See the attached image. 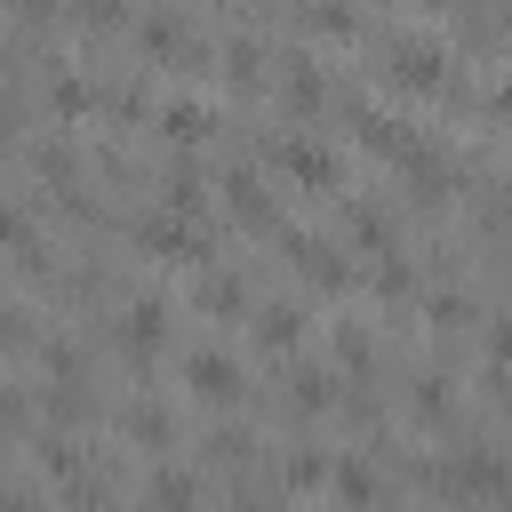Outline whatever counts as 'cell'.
<instances>
[{
  "mask_svg": "<svg viewBox=\"0 0 512 512\" xmlns=\"http://www.w3.org/2000/svg\"><path fill=\"white\" fill-rule=\"evenodd\" d=\"M416 8H448V0H416Z\"/></svg>",
  "mask_w": 512,
  "mask_h": 512,
  "instance_id": "cell-32",
  "label": "cell"
},
{
  "mask_svg": "<svg viewBox=\"0 0 512 512\" xmlns=\"http://www.w3.org/2000/svg\"><path fill=\"white\" fill-rule=\"evenodd\" d=\"M296 16H304V32H328V40H352V32H360V16H352L344 0H304Z\"/></svg>",
  "mask_w": 512,
  "mask_h": 512,
  "instance_id": "cell-14",
  "label": "cell"
},
{
  "mask_svg": "<svg viewBox=\"0 0 512 512\" xmlns=\"http://www.w3.org/2000/svg\"><path fill=\"white\" fill-rule=\"evenodd\" d=\"M184 384H192L200 400H240V368H232L224 352H192V360H184Z\"/></svg>",
  "mask_w": 512,
  "mask_h": 512,
  "instance_id": "cell-5",
  "label": "cell"
},
{
  "mask_svg": "<svg viewBox=\"0 0 512 512\" xmlns=\"http://www.w3.org/2000/svg\"><path fill=\"white\" fill-rule=\"evenodd\" d=\"M128 432H136L144 448H168V440H176V424H168V408H152V400H144V408H128Z\"/></svg>",
  "mask_w": 512,
  "mask_h": 512,
  "instance_id": "cell-19",
  "label": "cell"
},
{
  "mask_svg": "<svg viewBox=\"0 0 512 512\" xmlns=\"http://www.w3.org/2000/svg\"><path fill=\"white\" fill-rule=\"evenodd\" d=\"M192 304H200L208 320H232V312L248 304V288H240L232 272H200V280H192Z\"/></svg>",
  "mask_w": 512,
  "mask_h": 512,
  "instance_id": "cell-10",
  "label": "cell"
},
{
  "mask_svg": "<svg viewBox=\"0 0 512 512\" xmlns=\"http://www.w3.org/2000/svg\"><path fill=\"white\" fill-rule=\"evenodd\" d=\"M280 88H288V112H320V96H328V80H320L304 56H288V80H280Z\"/></svg>",
  "mask_w": 512,
  "mask_h": 512,
  "instance_id": "cell-15",
  "label": "cell"
},
{
  "mask_svg": "<svg viewBox=\"0 0 512 512\" xmlns=\"http://www.w3.org/2000/svg\"><path fill=\"white\" fill-rule=\"evenodd\" d=\"M488 352H496V360H512V320H496V328H488Z\"/></svg>",
  "mask_w": 512,
  "mask_h": 512,
  "instance_id": "cell-28",
  "label": "cell"
},
{
  "mask_svg": "<svg viewBox=\"0 0 512 512\" xmlns=\"http://www.w3.org/2000/svg\"><path fill=\"white\" fill-rule=\"evenodd\" d=\"M336 496H344V504H376V480H368V464H352V456H344V464H336Z\"/></svg>",
  "mask_w": 512,
  "mask_h": 512,
  "instance_id": "cell-21",
  "label": "cell"
},
{
  "mask_svg": "<svg viewBox=\"0 0 512 512\" xmlns=\"http://www.w3.org/2000/svg\"><path fill=\"white\" fill-rule=\"evenodd\" d=\"M288 264H296L312 288H344V280H352V264H344L336 248H320V240H288Z\"/></svg>",
  "mask_w": 512,
  "mask_h": 512,
  "instance_id": "cell-6",
  "label": "cell"
},
{
  "mask_svg": "<svg viewBox=\"0 0 512 512\" xmlns=\"http://www.w3.org/2000/svg\"><path fill=\"white\" fill-rule=\"evenodd\" d=\"M224 200H232V216H240V224H256V232H272V200H264V184H256V168H232V176H224Z\"/></svg>",
  "mask_w": 512,
  "mask_h": 512,
  "instance_id": "cell-8",
  "label": "cell"
},
{
  "mask_svg": "<svg viewBox=\"0 0 512 512\" xmlns=\"http://www.w3.org/2000/svg\"><path fill=\"white\" fill-rule=\"evenodd\" d=\"M384 56H392V64H384V80H392V88H416V96L448 88V48H432V40H392Z\"/></svg>",
  "mask_w": 512,
  "mask_h": 512,
  "instance_id": "cell-1",
  "label": "cell"
},
{
  "mask_svg": "<svg viewBox=\"0 0 512 512\" xmlns=\"http://www.w3.org/2000/svg\"><path fill=\"white\" fill-rule=\"evenodd\" d=\"M336 360L344 368H368V328H336Z\"/></svg>",
  "mask_w": 512,
  "mask_h": 512,
  "instance_id": "cell-26",
  "label": "cell"
},
{
  "mask_svg": "<svg viewBox=\"0 0 512 512\" xmlns=\"http://www.w3.org/2000/svg\"><path fill=\"white\" fill-rule=\"evenodd\" d=\"M136 248L160 256V264H200V256H208V240H200L176 208H168V216H144V224H136Z\"/></svg>",
  "mask_w": 512,
  "mask_h": 512,
  "instance_id": "cell-2",
  "label": "cell"
},
{
  "mask_svg": "<svg viewBox=\"0 0 512 512\" xmlns=\"http://www.w3.org/2000/svg\"><path fill=\"white\" fill-rule=\"evenodd\" d=\"M344 224H352V240H368V248H392V216H384V208L352 200V208H344Z\"/></svg>",
  "mask_w": 512,
  "mask_h": 512,
  "instance_id": "cell-16",
  "label": "cell"
},
{
  "mask_svg": "<svg viewBox=\"0 0 512 512\" xmlns=\"http://www.w3.org/2000/svg\"><path fill=\"white\" fill-rule=\"evenodd\" d=\"M368 288H376V296H408L416 280H408V264H376V272H368Z\"/></svg>",
  "mask_w": 512,
  "mask_h": 512,
  "instance_id": "cell-25",
  "label": "cell"
},
{
  "mask_svg": "<svg viewBox=\"0 0 512 512\" xmlns=\"http://www.w3.org/2000/svg\"><path fill=\"white\" fill-rule=\"evenodd\" d=\"M120 24H128L120 0H80V32H120Z\"/></svg>",
  "mask_w": 512,
  "mask_h": 512,
  "instance_id": "cell-23",
  "label": "cell"
},
{
  "mask_svg": "<svg viewBox=\"0 0 512 512\" xmlns=\"http://www.w3.org/2000/svg\"><path fill=\"white\" fill-rule=\"evenodd\" d=\"M280 168H288L304 192H336V152H328V144H304V136H288V144H280Z\"/></svg>",
  "mask_w": 512,
  "mask_h": 512,
  "instance_id": "cell-4",
  "label": "cell"
},
{
  "mask_svg": "<svg viewBox=\"0 0 512 512\" xmlns=\"http://www.w3.org/2000/svg\"><path fill=\"white\" fill-rule=\"evenodd\" d=\"M144 504H152V512H192V504H200V488H192V472L160 464V472L144 480Z\"/></svg>",
  "mask_w": 512,
  "mask_h": 512,
  "instance_id": "cell-12",
  "label": "cell"
},
{
  "mask_svg": "<svg viewBox=\"0 0 512 512\" xmlns=\"http://www.w3.org/2000/svg\"><path fill=\"white\" fill-rule=\"evenodd\" d=\"M48 112H56V120H80V112H96V88H88V80H56V88H48Z\"/></svg>",
  "mask_w": 512,
  "mask_h": 512,
  "instance_id": "cell-18",
  "label": "cell"
},
{
  "mask_svg": "<svg viewBox=\"0 0 512 512\" xmlns=\"http://www.w3.org/2000/svg\"><path fill=\"white\" fill-rule=\"evenodd\" d=\"M160 136H168V144H208L216 120H208V104H168V112H160Z\"/></svg>",
  "mask_w": 512,
  "mask_h": 512,
  "instance_id": "cell-13",
  "label": "cell"
},
{
  "mask_svg": "<svg viewBox=\"0 0 512 512\" xmlns=\"http://www.w3.org/2000/svg\"><path fill=\"white\" fill-rule=\"evenodd\" d=\"M224 72H232L240 88H256V72H264V48H256V40H232V48H224Z\"/></svg>",
  "mask_w": 512,
  "mask_h": 512,
  "instance_id": "cell-20",
  "label": "cell"
},
{
  "mask_svg": "<svg viewBox=\"0 0 512 512\" xmlns=\"http://www.w3.org/2000/svg\"><path fill=\"white\" fill-rule=\"evenodd\" d=\"M280 480H288V488H296V496H312V488H320V480H336V464H328V456H312V448H304V456H288V464H280Z\"/></svg>",
  "mask_w": 512,
  "mask_h": 512,
  "instance_id": "cell-17",
  "label": "cell"
},
{
  "mask_svg": "<svg viewBox=\"0 0 512 512\" xmlns=\"http://www.w3.org/2000/svg\"><path fill=\"white\" fill-rule=\"evenodd\" d=\"M360 144L384 152V160H408L424 136H408V120H384V112H360Z\"/></svg>",
  "mask_w": 512,
  "mask_h": 512,
  "instance_id": "cell-9",
  "label": "cell"
},
{
  "mask_svg": "<svg viewBox=\"0 0 512 512\" xmlns=\"http://www.w3.org/2000/svg\"><path fill=\"white\" fill-rule=\"evenodd\" d=\"M488 112H496V120L512 128V88H496V96H488Z\"/></svg>",
  "mask_w": 512,
  "mask_h": 512,
  "instance_id": "cell-29",
  "label": "cell"
},
{
  "mask_svg": "<svg viewBox=\"0 0 512 512\" xmlns=\"http://www.w3.org/2000/svg\"><path fill=\"white\" fill-rule=\"evenodd\" d=\"M8 512H40V504H32V488H16V496H8Z\"/></svg>",
  "mask_w": 512,
  "mask_h": 512,
  "instance_id": "cell-31",
  "label": "cell"
},
{
  "mask_svg": "<svg viewBox=\"0 0 512 512\" xmlns=\"http://www.w3.org/2000/svg\"><path fill=\"white\" fill-rule=\"evenodd\" d=\"M464 320H472V296H456V288L432 296V328H464Z\"/></svg>",
  "mask_w": 512,
  "mask_h": 512,
  "instance_id": "cell-24",
  "label": "cell"
},
{
  "mask_svg": "<svg viewBox=\"0 0 512 512\" xmlns=\"http://www.w3.org/2000/svg\"><path fill=\"white\" fill-rule=\"evenodd\" d=\"M288 400H296V408H328V376H320V368H296V376H288Z\"/></svg>",
  "mask_w": 512,
  "mask_h": 512,
  "instance_id": "cell-22",
  "label": "cell"
},
{
  "mask_svg": "<svg viewBox=\"0 0 512 512\" xmlns=\"http://www.w3.org/2000/svg\"><path fill=\"white\" fill-rule=\"evenodd\" d=\"M16 16H24V24H40V16H48V0H16Z\"/></svg>",
  "mask_w": 512,
  "mask_h": 512,
  "instance_id": "cell-30",
  "label": "cell"
},
{
  "mask_svg": "<svg viewBox=\"0 0 512 512\" xmlns=\"http://www.w3.org/2000/svg\"><path fill=\"white\" fill-rule=\"evenodd\" d=\"M248 328H256V344H264V352H296V336H304V312H296V304H264Z\"/></svg>",
  "mask_w": 512,
  "mask_h": 512,
  "instance_id": "cell-11",
  "label": "cell"
},
{
  "mask_svg": "<svg viewBox=\"0 0 512 512\" xmlns=\"http://www.w3.org/2000/svg\"><path fill=\"white\" fill-rule=\"evenodd\" d=\"M416 416L440 424V416H448V392H440V384H416Z\"/></svg>",
  "mask_w": 512,
  "mask_h": 512,
  "instance_id": "cell-27",
  "label": "cell"
},
{
  "mask_svg": "<svg viewBox=\"0 0 512 512\" xmlns=\"http://www.w3.org/2000/svg\"><path fill=\"white\" fill-rule=\"evenodd\" d=\"M136 40H144V56H160V64H200V40L168 16V8H152V16H136Z\"/></svg>",
  "mask_w": 512,
  "mask_h": 512,
  "instance_id": "cell-3",
  "label": "cell"
},
{
  "mask_svg": "<svg viewBox=\"0 0 512 512\" xmlns=\"http://www.w3.org/2000/svg\"><path fill=\"white\" fill-rule=\"evenodd\" d=\"M120 336H128V352H136V360H152V352H160V336H168V304H160V296H136Z\"/></svg>",
  "mask_w": 512,
  "mask_h": 512,
  "instance_id": "cell-7",
  "label": "cell"
}]
</instances>
